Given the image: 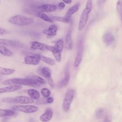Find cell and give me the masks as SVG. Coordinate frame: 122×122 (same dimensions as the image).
<instances>
[{"mask_svg": "<svg viewBox=\"0 0 122 122\" xmlns=\"http://www.w3.org/2000/svg\"><path fill=\"white\" fill-rule=\"evenodd\" d=\"M2 84L4 85H28L32 87H38L40 84L37 83L30 77L26 78H13L4 81Z\"/></svg>", "mask_w": 122, "mask_h": 122, "instance_id": "cell-1", "label": "cell"}, {"mask_svg": "<svg viewBox=\"0 0 122 122\" xmlns=\"http://www.w3.org/2000/svg\"><path fill=\"white\" fill-rule=\"evenodd\" d=\"M8 21L11 24L23 26H27L32 23L34 22V20L32 18L27 17L20 15H16L11 17L9 19Z\"/></svg>", "mask_w": 122, "mask_h": 122, "instance_id": "cell-2", "label": "cell"}, {"mask_svg": "<svg viewBox=\"0 0 122 122\" xmlns=\"http://www.w3.org/2000/svg\"><path fill=\"white\" fill-rule=\"evenodd\" d=\"M2 102L7 103L20 104H30L34 102V100L31 98L26 96H18L15 97H6L2 99Z\"/></svg>", "mask_w": 122, "mask_h": 122, "instance_id": "cell-3", "label": "cell"}, {"mask_svg": "<svg viewBox=\"0 0 122 122\" xmlns=\"http://www.w3.org/2000/svg\"><path fill=\"white\" fill-rule=\"evenodd\" d=\"M74 95L75 91L73 89H69L66 92L62 103V108L65 112L69 110Z\"/></svg>", "mask_w": 122, "mask_h": 122, "instance_id": "cell-4", "label": "cell"}, {"mask_svg": "<svg viewBox=\"0 0 122 122\" xmlns=\"http://www.w3.org/2000/svg\"><path fill=\"white\" fill-rule=\"evenodd\" d=\"M14 111H19L26 113H31L38 111L39 108L37 106L31 105H15L12 107Z\"/></svg>", "mask_w": 122, "mask_h": 122, "instance_id": "cell-5", "label": "cell"}, {"mask_svg": "<svg viewBox=\"0 0 122 122\" xmlns=\"http://www.w3.org/2000/svg\"><path fill=\"white\" fill-rule=\"evenodd\" d=\"M91 11V10L87 9V8H85L82 11L78 24L79 30H81L85 27L88 20L89 14Z\"/></svg>", "mask_w": 122, "mask_h": 122, "instance_id": "cell-6", "label": "cell"}, {"mask_svg": "<svg viewBox=\"0 0 122 122\" xmlns=\"http://www.w3.org/2000/svg\"><path fill=\"white\" fill-rule=\"evenodd\" d=\"M40 74L41 75H42L46 79L50 86L51 88H53L54 87L53 81L52 80L51 75V72L49 68L47 67H43L40 69Z\"/></svg>", "mask_w": 122, "mask_h": 122, "instance_id": "cell-7", "label": "cell"}, {"mask_svg": "<svg viewBox=\"0 0 122 122\" xmlns=\"http://www.w3.org/2000/svg\"><path fill=\"white\" fill-rule=\"evenodd\" d=\"M64 74V78L60 82L59 84V86L60 88L66 87L69 83L70 79V72L69 63H67L66 66Z\"/></svg>", "mask_w": 122, "mask_h": 122, "instance_id": "cell-8", "label": "cell"}, {"mask_svg": "<svg viewBox=\"0 0 122 122\" xmlns=\"http://www.w3.org/2000/svg\"><path fill=\"white\" fill-rule=\"evenodd\" d=\"M41 60L39 58L38 54L27 55L24 57V63L27 64L37 65L39 64Z\"/></svg>", "mask_w": 122, "mask_h": 122, "instance_id": "cell-9", "label": "cell"}, {"mask_svg": "<svg viewBox=\"0 0 122 122\" xmlns=\"http://www.w3.org/2000/svg\"><path fill=\"white\" fill-rule=\"evenodd\" d=\"M53 112L52 110L50 108H48L45 112L40 116V119L42 122H48L52 117Z\"/></svg>", "mask_w": 122, "mask_h": 122, "instance_id": "cell-10", "label": "cell"}, {"mask_svg": "<svg viewBox=\"0 0 122 122\" xmlns=\"http://www.w3.org/2000/svg\"><path fill=\"white\" fill-rule=\"evenodd\" d=\"M83 51V46L81 45H80L79 46L78 51L76 55L75 60H74V66L76 68L78 67L81 62V61L82 58Z\"/></svg>", "mask_w": 122, "mask_h": 122, "instance_id": "cell-11", "label": "cell"}, {"mask_svg": "<svg viewBox=\"0 0 122 122\" xmlns=\"http://www.w3.org/2000/svg\"><path fill=\"white\" fill-rule=\"evenodd\" d=\"M0 45L14 47H21L22 46V44L18 41L4 39H0Z\"/></svg>", "mask_w": 122, "mask_h": 122, "instance_id": "cell-12", "label": "cell"}, {"mask_svg": "<svg viewBox=\"0 0 122 122\" xmlns=\"http://www.w3.org/2000/svg\"><path fill=\"white\" fill-rule=\"evenodd\" d=\"M22 87L20 85H10L8 86L2 88H0V94L6 93V92H13L15 91H18L21 89Z\"/></svg>", "mask_w": 122, "mask_h": 122, "instance_id": "cell-13", "label": "cell"}, {"mask_svg": "<svg viewBox=\"0 0 122 122\" xmlns=\"http://www.w3.org/2000/svg\"><path fill=\"white\" fill-rule=\"evenodd\" d=\"M57 7L53 4H44L41 5L38 7L41 12H51L55 11L57 10Z\"/></svg>", "mask_w": 122, "mask_h": 122, "instance_id": "cell-14", "label": "cell"}, {"mask_svg": "<svg viewBox=\"0 0 122 122\" xmlns=\"http://www.w3.org/2000/svg\"><path fill=\"white\" fill-rule=\"evenodd\" d=\"M57 30V26L55 24H52L50 25L47 29L43 30L42 32L47 35L50 36H54L56 35Z\"/></svg>", "mask_w": 122, "mask_h": 122, "instance_id": "cell-15", "label": "cell"}, {"mask_svg": "<svg viewBox=\"0 0 122 122\" xmlns=\"http://www.w3.org/2000/svg\"><path fill=\"white\" fill-rule=\"evenodd\" d=\"M102 40L107 46L111 45L114 41V37L112 34L110 32H106L102 36Z\"/></svg>", "mask_w": 122, "mask_h": 122, "instance_id": "cell-16", "label": "cell"}, {"mask_svg": "<svg viewBox=\"0 0 122 122\" xmlns=\"http://www.w3.org/2000/svg\"><path fill=\"white\" fill-rule=\"evenodd\" d=\"M46 50L51 51L52 54H53L57 62H60L61 60V52L58 51L56 50L53 46L46 45Z\"/></svg>", "mask_w": 122, "mask_h": 122, "instance_id": "cell-17", "label": "cell"}, {"mask_svg": "<svg viewBox=\"0 0 122 122\" xmlns=\"http://www.w3.org/2000/svg\"><path fill=\"white\" fill-rule=\"evenodd\" d=\"M79 3H77L71 7L70 9L68 10L64 17L68 19H70L71 16L78 11L79 8Z\"/></svg>", "mask_w": 122, "mask_h": 122, "instance_id": "cell-18", "label": "cell"}, {"mask_svg": "<svg viewBox=\"0 0 122 122\" xmlns=\"http://www.w3.org/2000/svg\"><path fill=\"white\" fill-rule=\"evenodd\" d=\"M45 44L38 41H33L31 43V49L32 50H40L44 51L46 50Z\"/></svg>", "mask_w": 122, "mask_h": 122, "instance_id": "cell-19", "label": "cell"}, {"mask_svg": "<svg viewBox=\"0 0 122 122\" xmlns=\"http://www.w3.org/2000/svg\"><path fill=\"white\" fill-rule=\"evenodd\" d=\"M65 47L67 50H71L72 48V40H71V31L70 30L67 33L66 36Z\"/></svg>", "mask_w": 122, "mask_h": 122, "instance_id": "cell-20", "label": "cell"}, {"mask_svg": "<svg viewBox=\"0 0 122 122\" xmlns=\"http://www.w3.org/2000/svg\"><path fill=\"white\" fill-rule=\"evenodd\" d=\"M27 93L29 95L30 97L32 99L34 100H38L40 97V94L38 91L36 90L31 89H29L27 91Z\"/></svg>", "mask_w": 122, "mask_h": 122, "instance_id": "cell-21", "label": "cell"}, {"mask_svg": "<svg viewBox=\"0 0 122 122\" xmlns=\"http://www.w3.org/2000/svg\"><path fill=\"white\" fill-rule=\"evenodd\" d=\"M15 114L14 110L0 109V117L13 116Z\"/></svg>", "mask_w": 122, "mask_h": 122, "instance_id": "cell-22", "label": "cell"}, {"mask_svg": "<svg viewBox=\"0 0 122 122\" xmlns=\"http://www.w3.org/2000/svg\"><path fill=\"white\" fill-rule=\"evenodd\" d=\"M0 53L5 56L11 57L13 55V53L10 50L3 45H0Z\"/></svg>", "mask_w": 122, "mask_h": 122, "instance_id": "cell-23", "label": "cell"}, {"mask_svg": "<svg viewBox=\"0 0 122 122\" xmlns=\"http://www.w3.org/2000/svg\"><path fill=\"white\" fill-rule=\"evenodd\" d=\"M38 56H39V58L40 59V60H41L43 62H44L45 63H46L49 65H54L55 64V61L53 59H52L49 57L41 55H39V54H38Z\"/></svg>", "mask_w": 122, "mask_h": 122, "instance_id": "cell-24", "label": "cell"}, {"mask_svg": "<svg viewBox=\"0 0 122 122\" xmlns=\"http://www.w3.org/2000/svg\"><path fill=\"white\" fill-rule=\"evenodd\" d=\"M54 48L59 52H61L64 48V42L62 39L58 40L55 43L53 46Z\"/></svg>", "mask_w": 122, "mask_h": 122, "instance_id": "cell-25", "label": "cell"}, {"mask_svg": "<svg viewBox=\"0 0 122 122\" xmlns=\"http://www.w3.org/2000/svg\"><path fill=\"white\" fill-rule=\"evenodd\" d=\"M15 72V70L12 69L4 68L0 67V74L3 75H10Z\"/></svg>", "mask_w": 122, "mask_h": 122, "instance_id": "cell-26", "label": "cell"}, {"mask_svg": "<svg viewBox=\"0 0 122 122\" xmlns=\"http://www.w3.org/2000/svg\"><path fill=\"white\" fill-rule=\"evenodd\" d=\"M37 15L40 18H41V19L43 20L44 21H46L49 22H53V20L50 18H49L46 14H45L42 12H41V11L38 12L37 13Z\"/></svg>", "mask_w": 122, "mask_h": 122, "instance_id": "cell-27", "label": "cell"}, {"mask_svg": "<svg viewBox=\"0 0 122 122\" xmlns=\"http://www.w3.org/2000/svg\"><path fill=\"white\" fill-rule=\"evenodd\" d=\"M52 20H55L60 22H63L65 23H68L70 21V19H68L65 17H61L58 16H53L51 17V19Z\"/></svg>", "mask_w": 122, "mask_h": 122, "instance_id": "cell-28", "label": "cell"}, {"mask_svg": "<svg viewBox=\"0 0 122 122\" xmlns=\"http://www.w3.org/2000/svg\"><path fill=\"white\" fill-rule=\"evenodd\" d=\"M30 77L33 80H34V81H35L36 82H37V83H39V84H44L46 83V81H45V80L42 79V78L38 76H30Z\"/></svg>", "mask_w": 122, "mask_h": 122, "instance_id": "cell-29", "label": "cell"}, {"mask_svg": "<svg viewBox=\"0 0 122 122\" xmlns=\"http://www.w3.org/2000/svg\"><path fill=\"white\" fill-rule=\"evenodd\" d=\"M41 92L42 95V96L44 98H47L50 96L51 94L50 91L46 88H43L41 89Z\"/></svg>", "mask_w": 122, "mask_h": 122, "instance_id": "cell-30", "label": "cell"}, {"mask_svg": "<svg viewBox=\"0 0 122 122\" xmlns=\"http://www.w3.org/2000/svg\"><path fill=\"white\" fill-rule=\"evenodd\" d=\"M116 9L118 13L120 16L122 13V0H118L116 4Z\"/></svg>", "mask_w": 122, "mask_h": 122, "instance_id": "cell-31", "label": "cell"}, {"mask_svg": "<svg viewBox=\"0 0 122 122\" xmlns=\"http://www.w3.org/2000/svg\"><path fill=\"white\" fill-rule=\"evenodd\" d=\"M104 113V111L102 108L98 109L95 112V116L97 118H101Z\"/></svg>", "mask_w": 122, "mask_h": 122, "instance_id": "cell-32", "label": "cell"}, {"mask_svg": "<svg viewBox=\"0 0 122 122\" xmlns=\"http://www.w3.org/2000/svg\"><path fill=\"white\" fill-rule=\"evenodd\" d=\"M65 6V3L63 2H60L58 5V8H59V9L60 10H62L64 8Z\"/></svg>", "mask_w": 122, "mask_h": 122, "instance_id": "cell-33", "label": "cell"}, {"mask_svg": "<svg viewBox=\"0 0 122 122\" xmlns=\"http://www.w3.org/2000/svg\"><path fill=\"white\" fill-rule=\"evenodd\" d=\"M10 32L4 29L3 28H0V34L3 35V34H9Z\"/></svg>", "mask_w": 122, "mask_h": 122, "instance_id": "cell-34", "label": "cell"}, {"mask_svg": "<svg viewBox=\"0 0 122 122\" xmlns=\"http://www.w3.org/2000/svg\"><path fill=\"white\" fill-rule=\"evenodd\" d=\"M46 102L48 103H51L54 101V99L52 97H48L46 100Z\"/></svg>", "mask_w": 122, "mask_h": 122, "instance_id": "cell-35", "label": "cell"}, {"mask_svg": "<svg viewBox=\"0 0 122 122\" xmlns=\"http://www.w3.org/2000/svg\"><path fill=\"white\" fill-rule=\"evenodd\" d=\"M111 122V119H110V117L108 116H106L105 117V119H104V121H103V122Z\"/></svg>", "mask_w": 122, "mask_h": 122, "instance_id": "cell-36", "label": "cell"}, {"mask_svg": "<svg viewBox=\"0 0 122 122\" xmlns=\"http://www.w3.org/2000/svg\"><path fill=\"white\" fill-rule=\"evenodd\" d=\"M62 1L67 4H70L72 0H62Z\"/></svg>", "mask_w": 122, "mask_h": 122, "instance_id": "cell-37", "label": "cell"}, {"mask_svg": "<svg viewBox=\"0 0 122 122\" xmlns=\"http://www.w3.org/2000/svg\"><path fill=\"white\" fill-rule=\"evenodd\" d=\"M105 0H102V2H104Z\"/></svg>", "mask_w": 122, "mask_h": 122, "instance_id": "cell-38", "label": "cell"}, {"mask_svg": "<svg viewBox=\"0 0 122 122\" xmlns=\"http://www.w3.org/2000/svg\"></svg>", "mask_w": 122, "mask_h": 122, "instance_id": "cell-39", "label": "cell"}]
</instances>
